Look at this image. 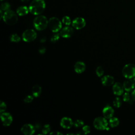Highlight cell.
<instances>
[{"label": "cell", "instance_id": "6da1fadb", "mask_svg": "<svg viewBox=\"0 0 135 135\" xmlns=\"http://www.w3.org/2000/svg\"><path fill=\"white\" fill-rule=\"evenodd\" d=\"M30 12L35 15H39L42 14L45 8L44 0H33L29 6Z\"/></svg>", "mask_w": 135, "mask_h": 135}, {"label": "cell", "instance_id": "7a4b0ae2", "mask_svg": "<svg viewBox=\"0 0 135 135\" xmlns=\"http://www.w3.org/2000/svg\"><path fill=\"white\" fill-rule=\"evenodd\" d=\"M49 21L44 15H38L33 21L34 27L38 31H43L45 30L48 25Z\"/></svg>", "mask_w": 135, "mask_h": 135}, {"label": "cell", "instance_id": "3957f363", "mask_svg": "<svg viewBox=\"0 0 135 135\" xmlns=\"http://www.w3.org/2000/svg\"><path fill=\"white\" fill-rule=\"evenodd\" d=\"M3 19L6 24L9 25H13L16 24L18 20V17L15 12L9 9L4 13Z\"/></svg>", "mask_w": 135, "mask_h": 135}, {"label": "cell", "instance_id": "277c9868", "mask_svg": "<svg viewBox=\"0 0 135 135\" xmlns=\"http://www.w3.org/2000/svg\"><path fill=\"white\" fill-rule=\"evenodd\" d=\"M122 73L126 79H132L135 77V65L132 63H128L124 66Z\"/></svg>", "mask_w": 135, "mask_h": 135}, {"label": "cell", "instance_id": "5b68a950", "mask_svg": "<svg viewBox=\"0 0 135 135\" xmlns=\"http://www.w3.org/2000/svg\"><path fill=\"white\" fill-rule=\"evenodd\" d=\"M48 26L53 32L56 33L61 29L62 23L58 18L52 17L49 20Z\"/></svg>", "mask_w": 135, "mask_h": 135}, {"label": "cell", "instance_id": "8992f818", "mask_svg": "<svg viewBox=\"0 0 135 135\" xmlns=\"http://www.w3.org/2000/svg\"><path fill=\"white\" fill-rule=\"evenodd\" d=\"M108 123L105 118L99 117L96 118L93 121L94 127L98 130H106Z\"/></svg>", "mask_w": 135, "mask_h": 135}, {"label": "cell", "instance_id": "52a82bcc", "mask_svg": "<svg viewBox=\"0 0 135 135\" xmlns=\"http://www.w3.org/2000/svg\"><path fill=\"white\" fill-rule=\"evenodd\" d=\"M36 33L34 30L27 29L23 33L22 38L26 42H30L34 41L36 38Z\"/></svg>", "mask_w": 135, "mask_h": 135}, {"label": "cell", "instance_id": "ba28073f", "mask_svg": "<svg viewBox=\"0 0 135 135\" xmlns=\"http://www.w3.org/2000/svg\"><path fill=\"white\" fill-rule=\"evenodd\" d=\"M72 26L76 30H80L84 27L86 25L85 20L80 17L74 18L72 21Z\"/></svg>", "mask_w": 135, "mask_h": 135}, {"label": "cell", "instance_id": "9c48e42d", "mask_svg": "<svg viewBox=\"0 0 135 135\" xmlns=\"http://www.w3.org/2000/svg\"><path fill=\"white\" fill-rule=\"evenodd\" d=\"M1 120L4 126H9L13 121V117L9 113L2 112L1 114Z\"/></svg>", "mask_w": 135, "mask_h": 135}, {"label": "cell", "instance_id": "30bf717a", "mask_svg": "<svg viewBox=\"0 0 135 135\" xmlns=\"http://www.w3.org/2000/svg\"><path fill=\"white\" fill-rule=\"evenodd\" d=\"M21 131L25 135H32L35 132V128L31 124H25L22 127Z\"/></svg>", "mask_w": 135, "mask_h": 135}, {"label": "cell", "instance_id": "8fae6325", "mask_svg": "<svg viewBox=\"0 0 135 135\" xmlns=\"http://www.w3.org/2000/svg\"><path fill=\"white\" fill-rule=\"evenodd\" d=\"M123 86L126 91L130 92L134 89L135 82L132 79H127V80L123 82Z\"/></svg>", "mask_w": 135, "mask_h": 135}, {"label": "cell", "instance_id": "7c38bea8", "mask_svg": "<svg viewBox=\"0 0 135 135\" xmlns=\"http://www.w3.org/2000/svg\"><path fill=\"white\" fill-rule=\"evenodd\" d=\"M74 30L73 28L70 26H67L63 27L60 31V36L64 38H69L73 34Z\"/></svg>", "mask_w": 135, "mask_h": 135}, {"label": "cell", "instance_id": "4fadbf2b", "mask_svg": "<svg viewBox=\"0 0 135 135\" xmlns=\"http://www.w3.org/2000/svg\"><path fill=\"white\" fill-rule=\"evenodd\" d=\"M124 88L122 84L120 82H115L112 87L113 93L116 95H121L123 93Z\"/></svg>", "mask_w": 135, "mask_h": 135}, {"label": "cell", "instance_id": "5bb4252c", "mask_svg": "<svg viewBox=\"0 0 135 135\" xmlns=\"http://www.w3.org/2000/svg\"><path fill=\"white\" fill-rule=\"evenodd\" d=\"M61 126L64 129H70L73 124V121L69 117H63L60 122Z\"/></svg>", "mask_w": 135, "mask_h": 135}, {"label": "cell", "instance_id": "9a60e30c", "mask_svg": "<svg viewBox=\"0 0 135 135\" xmlns=\"http://www.w3.org/2000/svg\"><path fill=\"white\" fill-rule=\"evenodd\" d=\"M102 113L104 118L106 119H110L113 115L114 110L111 106L107 105L103 108Z\"/></svg>", "mask_w": 135, "mask_h": 135}, {"label": "cell", "instance_id": "2e32d148", "mask_svg": "<svg viewBox=\"0 0 135 135\" xmlns=\"http://www.w3.org/2000/svg\"><path fill=\"white\" fill-rule=\"evenodd\" d=\"M102 83L104 86H110L113 84L114 82V78L111 75H105L101 79Z\"/></svg>", "mask_w": 135, "mask_h": 135}, {"label": "cell", "instance_id": "e0dca14e", "mask_svg": "<svg viewBox=\"0 0 135 135\" xmlns=\"http://www.w3.org/2000/svg\"><path fill=\"white\" fill-rule=\"evenodd\" d=\"M74 71L78 73H82L85 70V64L82 61H78L75 63L74 66Z\"/></svg>", "mask_w": 135, "mask_h": 135}, {"label": "cell", "instance_id": "ac0fdd59", "mask_svg": "<svg viewBox=\"0 0 135 135\" xmlns=\"http://www.w3.org/2000/svg\"><path fill=\"white\" fill-rule=\"evenodd\" d=\"M29 8L26 6H19L16 9V13L19 16H24L28 14Z\"/></svg>", "mask_w": 135, "mask_h": 135}, {"label": "cell", "instance_id": "d6986e66", "mask_svg": "<svg viewBox=\"0 0 135 135\" xmlns=\"http://www.w3.org/2000/svg\"><path fill=\"white\" fill-rule=\"evenodd\" d=\"M41 92H42V88L39 85L36 84L33 86L32 92L33 97L36 98L38 97L41 95Z\"/></svg>", "mask_w": 135, "mask_h": 135}, {"label": "cell", "instance_id": "ffe728a7", "mask_svg": "<svg viewBox=\"0 0 135 135\" xmlns=\"http://www.w3.org/2000/svg\"><path fill=\"white\" fill-rule=\"evenodd\" d=\"M129 92L126 91V92L123 93V96H122V99H123V101H124L126 102H128V103L131 104L133 103L134 100L132 98L131 94H130Z\"/></svg>", "mask_w": 135, "mask_h": 135}, {"label": "cell", "instance_id": "44dd1931", "mask_svg": "<svg viewBox=\"0 0 135 135\" xmlns=\"http://www.w3.org/2000/svg\"><path fill=\"white\" fill-rule=\"evenodd\" d=\"M110 126L112 128H114L117 127L119 124V120L116 117H112L110 118L109 120Z\"/></svg>", "mask_w": 135, "mask_h": 135}, {"label": "cell", "instance_id": "7402d4cb", "mask_svg": "<svg viewBox=\"0 0 135 135\" xmlns=\"http://www.w3.org/2000/svg\"><path fill=\"white\" fill-rule=\"evenodd\" d=\"M10 40H11V42L17 43V42H18L21 41V37L18 34H17L16 33H14V34H13L11 35Z\"/></svg>", "mask_w": 135, "mask_h": 135}, {"label": "cell", "instance_id": "603a6c76", "mask_svg": "<svg viewBox=\"0 0 135 135\" xmlns=\"http://www.w3.org/2000/svg\"><path fill=\"white\" fill-rule=\"evenodd\" d=\"M122 104L121 99L119 97H116L113 101V105L115 108H118L120 107Z\"/></svg>", "mask_w": 135, "mask_h": 135}, {"label": "cell", "instance_id": "cb8c5ba5", "mask_svg": "<svg viewBox=\"0 0 135 135\" xmlns=\"http://www.w3.org/2000/svg\"><path fill=\"white\" fill-rule=\"evenodd\" d=\"M10 8H11V5L9 4V3L7 2L3 3L1 5V9H2L3 11H4V12L10 9Z\"/></svg>", "mask_w": 135, "mask_h": 135}, {"label": "cell", "instance_id": "d4e9b609", "mask_svg": "<svg viewBox=\"0 0 135 135\" xmlns=\"http://www.w3.org/2000/svg\"><path fill=\"white\" fill-rule=\"evenodd\" d=\"M62 23L63 24H64L65 25H67V26H69L71 24V18H70V17L68 16H64L63 18H62Z\"/></svg>", "mask_w": 135, "mask_h": 135}, {"label": "cell", "instance_id": "484cf974", "mask_svg": "<svg viewBox=\"0 0 135 135\" xmlns=\"http://www.w3.org/2000/svg\"><path fill=\"white\" fill-rule=\"evenodd\" d=\"M95 72H96L97 75L99 77H100V76H102L103 73H104V70H103L102 67L101 66H99L97 67V68L96 69Z\"/></svg>", "mask_w": 135, "mask_h": 135}, {"label": "cell", "instance_id": "4316f807", "mask_svg": "<svg viewBox=\"0 0 135 135\" xmlns=\"http://www.w3.org/2000/svg\"><path fill=\"white\" fill-rule=\"evenodd\" d=\"M73 124H74V126L75 127H76V128H79V127H81L83 126V125H84V122H83L82 120L78 119V120H75V121L73 122Z\"/></svg>", "mask_w": 135, "mask_h": 135}, {"label": "cell", "instance_id": "83f0119b", "mask_svg": "<svg viewBox=\"0 0 135 135\" xmlns=\"http://www.w3.org/2000/svg\"><path fill=\"white\" fill-rule=\"evenodd\" d=\"M50 130H51V126L49 124H46L43 126L42 131L43 134H46L48 133L50 131Z\"/></svg>", "mask_w": 135, "mask_h": 135}, {"label": "cell", "instance_id": "f1b7e54d", "mask_svg": "<svg viewBox=\"0 0 135 135\" xmlns=\"http://www.w3.org/2000/svg\"><path fill=\"white\" fill-rule=\"evenodd\" d=\"M60 36V34L59 33L54 34L51 37V41L53 43H55L59 40Z\"/></svg>", "mask_w": 135, "mask_h": 135}, {"label": "cell", "instance_id": "f546056e", "mask_svg": "<svg viewBox=\"0 0 135 135\" xmlns=\"http://www.w3.org/2000/svg\"><path fill=\"white\" fill-rule=\"evenodd\" d=\"M6 109V105L5 103L2 101H1L0 103V112L1 113L4 112Z\"/></svg>", "mask_w": 135, "mask_h": 135}, {"label": "cell", "instance_id": "4dcf8cb0", "mask_svg": "<svg viewBox=\"0 0 135 135\" xmlns=\"http://www.w3.org/2000/svg\"><path fill=\"white\" fill-rule=\"evenodd\" d=\"M82 130H83V132L84 134H88V133L90 132L91 128H90V126H89L88 125H85V126H84L83 127Z\"/></svg>", "mask_w": 135, "mask_h": 135}, {"label": "cell", "instance_id": "1f68e13d", "mask_svg": "<svg viewBox=\"0 0 135 135\" xmlns=\"http://www.w3.org/2000/svg\"><path fill=\"white\" fill-rule=\"evenodd\" d=\"M33 96L31 95H27L26 97H25V98L24 99V102H25V103H31L33 100Z\"/></svg>", "mask_w": 135, "mask_h": 135}, {"label": "cell", "instance_id": "d6a6232c", "mask_svg": "<svg viewBox=\"0 0 135 135\" xmlns=\"http://www.w3.org/2000/svg\"><path fill=\"white\" fill-rule=\"evenodd\" d=\"M45 51H46V49L44 47H42L39 49L38 52L41 54H44L45 52Z\"/></svg>", "mask_w": 135, "mask_h": 135}, {"label": "cell", "instance_id": "836d02e7", "mask_svg": "<svg viewBox=\"0 0 135 135\" xmlns=\"http://www.w3.org/2000/svg\"><path fill=\"white\" fill-rule=\"evenodd\" d=\"M131 95H132V97L134 101H135V89H134L132 91Z\"/></svg>", "mask_w": 135, "mask_h": 135}, {"label": "cell", "instance_id": "e575fe53", "mask_svg": "<svg viewBox=\"0 0 135 135\" xmlns=\"http://www.w3.org/2000/svg\"><path fill=\"white\" fill-rule=\"evenodd\" d=\"M50 134H62V133L59 132V131H53V132H51L50 133Z\"/></svg>", "mask_w": 135, "mask_h": 135}, {"label": "cell", "instance_id": "d590c367", "mask_svg": "<svg viewBox=\"0 0 135 135\" xmlns=\"http://www.w3.org/2000/svg\"><path fill=\"white\" fill-rule=\"evenodd\" d=\"M45 40H46V37H44V36H43V37H41V38L40 40V42L41 43H44V42H45Z\"/></svg>", "mask_w": 135, "mask_h": 135}, {"label": "cell", "instance_id": "8d00e7d4", "mask_svg": "<svg viewBox=\"0 0 135 135\" xmlns=\"http://www.w3.org/2000/svg\"><path fill=\"white\" fill-rule=\"evenodd\" d=\"M0 13H1V19H2V18H3V15H4V13H3V11L2 9H1V11H0Z\"/></svg>", "mask_w": 135, "mask_h": 135}, {"label": "cell", "instance_id": "74e56055", "mask_svg": "<svg viewBox=\"0 0 135 135\" xmlns=\"http://www.w3.org/2000/svg\"><path fill=\"white\" fill-rule=\"evenodd\" d=\"M23 3H27L29 2L30 0H21Z\"/></svg>", "mask_w": 135, "mask_h": 135}, {"label": "cell", "instance_id": "f35d334b", "mask_svg": "<svg viewBox=\"0 0 135 135\" xmlns=\"http://www.w3.org/2000/svg\"><path fill=\"white\" fill-rule=\"evenodd\" d=\"M67 134H74V133H68Z\"/></svg>", "mask_w": 135, "mask_h": 135}, {"label": "cell", "instance_id": "ab89813d", "mask_svg": "<svg viewBox=\"0 0 135 135\" xmlns=\"http://www.w3.org/2000/svg\"><path fill=\"white\" fill-rule=\"evenodd\" d=\"M133 80H134V82H135V77L134 78V79H133Z\"/></svg>", "mask_w": 135, "mask_h": 135}, {"label": "cell", "instance_id": "60d3db41", "mask_svg": "<svg viewBox=\"0 0 135 135\" xmlns=\"http://www.w3.org/2000/svg\"><path fill=\"white\" fill-rule=\"evenodd\" d=\"M1 1H3V0H1Z\"/></svg>", "mask_w": 135, "mask_h": 135}]
</instances>
